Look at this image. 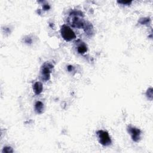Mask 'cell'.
<instances>
[{
  "label": "cell",
  "mask_w": 153,
  "mask_h": 153,
  "mask_svg": "<svg viewBox=\"0 0 153 153\" xmlns=\"http://www.w3.org/2000/svg\"><path fill=\"white\" fill-rule=\"evenodd\" d=\"M61 33L62 38L66 41H70L75 38L74 32L68 25H63L61 29Z\"/></svg>",
  "instance_id": "1"
},
{
  "label": "cell",
  "mask_w": 153,
  "mask_h": 153,
  "mask_svg": "<svg viewBox=\"0 0 153 153\" xmlns=\"http://www.w3.org/2000/svg\"><path fill=\"white\" fill-rule=\"evenodd\" d=\"M99 142L104 146L109 145L111 143V138L108 132L104 130H99L97 132Z\"/></svg>",
  "instance_id": "2"
},
{
  "label": "cell",
  "mask_w": 153,
  "mask_h": 153,
  "mask_svg": "<svg viewBox=\"0 0 153 153\" xmlns=\"http://www.w3.org/2000/svg\"><path fill=\"white\" fill-rule=\"evenodd\" d=\"M53 68V66L50 64H45L44 66L42 67L41 69V75L42 79L47 81L49 80L50 73Z\"/></svg>",
  "instance_id": "3"
},
{
  "label": "cell",
  "mask_w": 153,
  "mask_h": 153,
  "mask_svg": "<svg viewBox=\"0 0 153 153\" xmlns=\"http://www.w3.org/2000/svg\"><path fill=\"white\" fill-rule=\"evenodd\" d=\"M129 130L131 133L133 140L135 141H138L140 138L141 131L138 129L135 128V127H130Z\"/></svg>",
  "instance_id": "4"
},
{
  "label": "cell",
  "mask_w": 153,
  "mask_h": 153,
  "mask_svg": "<svg viewBox=\"0 0 153 153\" xmlns=\"http://www.w3.org/2000/svg\"><path fill=\"white\" fill-rule=\"evenodd\" d=\"M33 91L36 95H39L42 91V85L40 82H37L33 85Z\"/></svg>",
  "instance_id": "5"
},
{
  "label": "cell",
  "mask_w": 153,
  "mask_h": 153,
  "mask_svg": "<svg viewBox=\"0 0 153 153\" xmlns=\"http://www.w3.org/2000/svg\"><path fill=\"white\" fill-rule=\"evenodd\" d=\"M77 51L80 54H84L87 52V47L84 42H81L77 47Z\"/></svg>",
  "instance_id": "6"
},
{
  "label": "cell",
  "mask_w": 153,
  "mask_h": 153,
  "mask_svg": "<svg viewBox=\"0 0 153 153\" xmlns=\"http://www.w3.org/2000/svg\"><path fill=\"white\" fill-rule=\"evenodd\" d=\"M35 109H36V111L38 114H41L42 112H43V110H44L43 104H42L40 101L37 102L35 104Z\"/></svg>",
  "instance_id": "7"
},
{
  "label": "cell",
  "mask_w": 153,
  "mask_h": 153,
  "mask_svg": "<svg viewBox=\"0 0 153 153\" xmlns=\"http://www.w3.org/2000/svg\"><path fill=\"white\" fill-rule=\"evenodd\" d=\"M68 71H71L72 70V66H69L68 67Z\"/></svg>",
  "instance_id": "8"
}]
</instances>
